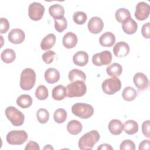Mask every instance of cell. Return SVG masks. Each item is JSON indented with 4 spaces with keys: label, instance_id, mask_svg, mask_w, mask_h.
Listing matches in <instances>:
<instances>
[{
    "label": "cell",
    "instance_id": "1",
    "mask_svg": "<svg viewBox=\"0 0 150 150\" xmlns=\"http://www.w3.org/2000/svg\"><path fill=\"white\" fill-rule=\"evenodd\" d=\"M100 134L96 130H92L84 134L79 141V147L81 150L92 149L94 145L99 141Z\"/></svg>",
    "mask_w": 150,
    "mask_h": 150
},
{
    "label": "cell",
    "instance_id": "2",
    "mask_svg": "<svg viewBox=\"0 0 150 150\" xmlns=\"http://www.w3.org/2000/svg\"><path fill=\"white\" fill-rule=\"evenodd\" d=\"M36 73L30 68H26L22 70L21 74L19 85L23 90H30L35 84Z\"/></svg>",
    "mask_w": 150,
    "mask_h": 150
},
{
    "label": "cell",
    "instance_id": "3",
    "mask_svg": "<svg viewBox=\"0 0 150 150\" xmlns=\"http://www.w3.org/2000/svg\"><path fill=\"white\" fill-rule=\"evenodd\" d=\"M87 91L84 81H75L69 84L66 87V96L68 97H79L83 96Z\"/></svg>",
    "mask_w": 150,
    "mask_h": 150
},
{
    "label": "cell",
    "instance_id": "4",
    "mask_svg": "<svg viewBox=\"0 0 150 150\" xmlns=\"http://www.w3.org/2000/svg\"><path fill=\"white\" fill-rule=\"evenodd\" d=\"M94 108L90 104L77 103L71 107L72 113L82 119H87L94 114Z\"/></svg>",
    "mask_w": 150,
    "mask_h": 150
},
{
    "label": "cell",
    "instance_id": "5",
    "mask_svg": "<svg viewBox=\"0 0 150 150\" xmlns=\"http://www.w3.org/2000/svg\"><path fill=\"white\" fill-rule=\"evenodd\" d=\"M5 112L6 117L13 125L21 126L23 124L25 116L23 114L16 108L9 106L5 109Z\"/></svg>",
    "mask_w": 150,
    "mask_h": 150
},
{
    "label": "cell",
    "instance_id": "6",
    "mask_svg": "<svg viewBox=\"0 0 150 150\" xmlns=\"http://www.w3.org/2000/svg\"><path fill=\"white\" fill-rule=\"evenodd\" d=\"M102 90L107 94H114L120 91L121 87V83L120 80L117 77H112L111 78L105 79L102 83Z\"/></svg>",
    "mask_w": 150,
    "mask_h": 150
},
{
    "label": "cell",
    "instance_id": "7",
    "mask_svg": "<svg viewBox=\"0 0 150 150\" xmlns=\"http://www.w3.org/2000/svg\"><path fill=\"white\" fill-rule=\"evenodd\" d=\"M27 139L28 134L23 130H12L6 137V141L10 145H22Z\"/></svg>",
    "mask_w": 150,
    "mask_h": 150
},
{
    "label": "cell",
    "instance_id": "8",
    "mask_svg": "<svg viewBox=\"0 0 150 150\" xmlns=\"http://www.w3.org/2000/svg\"><path fill=\"white\" fill-rule=\"evenodd\" d=\"M45 12L44 6L39 2H33L29 5L28 9V15L29 18L35 21L42 19Z\"/></svg>",
    "mask_w": 150,
    "mask_h": 150
},
{
    "label": "cell",
    "instance_id": "9",
    "mask_svg": "<svg viewBox=\"0 0 150 150\" xmlns=\"http://www.w3.org/2000/svg\"><path fill=\"white\" fill-rule=\"evenodd\" d=\"M112 60V54L108 50L96 53L92 57L93 63L97 66L109 64Z\"/></svg>",
    "mask_w": 150,
    "mask_h": 150
},
{
    "label": "cell",
    "instance_id": "10",
    "mask_svg": "<svg viewBox=\"0 0 150 150\" xmlns=\"http://www.w3.org/2000/svg\"><path fill=\"white\" fill-rule=\"evenodd\" d=\"M150 6L145 2H139L136 5L135 17L139 21H144L149 15Z\"/></svg>",
    "mask_w": 150,
    "mask_h": 150
},
{
    "label": "cell",
    "instance_id": "11",
    "mask_svg": "<svg viewBox=\"0 0 150 150\" xmlns=\"http://www.w3.org/2000/svg\"><path fill=\"white\" fill-rule=\"evenodd\" d=\"M87 27L91 33L97 34L102 31L104 27V23L100 17L94 16L89 20Z\"/></svg>",
    "mask_w": 150,
    "mask_h": 150
},
{
    "label": "cell",
    "instance_id": "12",
    "mask_svg": "<svg viewBox=\"0 0 150 150\" xmlns=\"http://www.w3.org/2000/svg\"><path fill=\"white\" fill-rule=\"evenodd\" d=\"M9 41L13 44H20L22 43L25 38L24 32L20 29H13L8 33Z\"/></svg>",
    "mask_w": 150,
    "mask_h": 150
},
{
    "label": "cell",
    "instance_id": "13",
    "mask_svg": "<svg viewBox=\"0 0 150 150\" xmlns=\"http://www.w3.org/2000/svg\"><path fill=\"white\" fill-rule=\"evenodd\" d=\"M129 46L125 42H117L113 47V53L118 57H124L128 54Z\"/></svg>",
    "mask_w": 150,
    "mask_h": 150
},
{
    "label": "cell",
    "instance_id": "14",
    "mask_svg": "<svg viewBox=\"0 0 150 150\" xmlns=\"http://www.w3.org/2000/svg\"><path fill=\"white\" fill-rule=\"evenodd\" d=\"M133 81L135 86L139 90H144L147 88L149 85V81L147 77L144 73L141 72L137 73L134 75Z\"/></svg>",
    "mask_w": 150,
    "mask_h": 150
},
{
    "label": "cell",
    "instance_id": "15",
    "mask_svg": "<svg viewBox=\"0 0 150 150\" xmlns=\"http://www.w3.org/2000/svg\"><path fill=\"white\" fill-rule=\"evenodd\" d=\"M62 42L63 46L66 48H73L77 43V35L71 32H68L64 35L62 39Z\"/></svg>",
    "mask_w": 150,
    "mask_h": 150
},
{
    "label": "cell",
    "instance_id": "16",
    "mask_svg": "<svg viewBox=\"0 0 150 150\" xmlns=\"http://www.w3.org/2000/svg\"><path fill=\"white\" fill-rule=\"evenodd\" d=\"M115 42V36L111 32H105L99 38L100 44L103 47H111Z\"/></svg>",
    "mask_w": 150,
    "mask_h": 150
},
{
    "label": "cell",
    "instance_id": "17",
    "mask_svg": "<svg viewBox=\"0 0 150 150\" xmlns=\"http://www.w3.org/2000/svg\"><path fill=\"white\" fill-rule=\"evenodd\" d=\"M73 63L80 67L86 66L88 61V55L84 51H79L76 52L73 57Z\"/></svg>",
    "mask_w": 150,
    "mask_h": 150
},
{
    "label": "cell",
    "instance_id": "18",
    "mask_svg": "<svg viewBox=\"0 0 150 150\" xmlns=\"http://www.w3.org/2000/svg\"><path fill=\"white\" fill-rule=\"evenodd\" d=\"M122 28L125 33L132 35L137 31L138 24L131 17H130L122 23Z\"/></svg>",
    "mask_w": 150,
    "mask_h": 150
},
{
    "label": "cell",
    "instance_id": "19",
    "mask_svg": "<svg viewBox=\"0 0 150 150\" xmlns=\"http://www.w3.org/2000/svg\"><path fill=\"white\" fill-rule=\"evenodd\" d=\"M45 79L48 83H55L60 79V73L54 68H49L45 73Z\"/></svg>",
    "mask_w": 150,
    "mask_h": 150
},
{
    "label": "cell",
    "instance_id": "20",
    "mask_svg": "<svg viewBox=\"0 0 150 150\" xmlns=\"http://www.w3.org/2000/svg\"><path fill=\"white\" fill-rule=\"evenodd\" d=\"M108 129L112 135H120L122 132L123 124L119 120H111L108 124Z\"/></svg>",
    "mask_w": 150,
    "mask_h": 150
},
{
    "label": "cell",
    "instance_id": "21",
    "mask_svg": "<svg viewBox=\"0 0 150 150\" xmlns=\"http://www.w3.org/2000/svg\"><path fill=\"white\" fill-rule=\"evenodd\" d=\"M56 36L53 33H49L43 38L41 43L40 47L43 50H46L51 49L54 45L56 42Z\"/></svg>",
    "mask_w": 150,
    "mask_h": 150
},
{
    "label": "cell",
    "instance_id": "22",
    "mask_svg": "<svg viewBox=\"0 0 150 150\" xmlns=\"http://www.w3.org/2000/svg\"><path fill=\"white\" fill-rule=\"evenodd\" d=\"M69 79L70 81L73 82L75 81H85L86 79V74L81 70L77 69H73L69 73Z\"/></svg>",
    "mask_w": 150,
    "mask_h": 150
},
{
    "label": "cell",
    "instance_id": "23",
    "mask_svg": "<svg viewBox=\"0 0 150 150\" xmlns=\"http://www.w3.org/2000/svg\"><path fill=\"white\" fill-rule=\"evenodd\" d=\"M83 126L80 122L73 120L69 121L67 125V131L72 135H77L82 131Z\"/></svg>",
    "mask_w": 150,
    "mask_h": 150
},
{
    "label": "cell",
    "instance_id": "24",
    "mask_svg": "<svg viewBox=\"0 0 150 150\" xmlns=\"http://www.w3.org/2000/svg\"><path fill=\"white\" fill-rule=\"evenodd\" d=\"M123 129L125 132L128 135H133L138 131V123L132 120L126 121L123 124Z\"/></svg>",
    "mask_w": 150,
    "mask_h": 150
},
{
    "label": "cell",
    "instance_id": "25",
    "mask_svg": "<svg viewBox=\"0 0 150 150\" xmlns=\"http://www.w3.org/2000/svg\"><path fill=\"white\" fill-rule=\"evenodd\" d=\"M49 12L54 19H57L64 16V9L63 6L60 4H53L49 7Z\"/></svg>",
    "mask_w": 150,
    "mask_h": 150
},
{
    "label": "cell",
    "instance_id": "26",
    "mask_svg": "<svg viewBox=\"0 0 150 150\" xmlns=\"http://www.w3.org/2000/svg\"><path fill=\"white\" fill-rule=\"evenodd\" d=\"M122 71V67L120 64L113 63L106 68V72L111 77L120 76Z\"/></svg>",
    "mask_w": 150,
    "mask_h": 150
},
{
    "label": "cell",
    "instance_id": "27",
    "mask_svg": "<svg viewBox=\"0 0 150 150\" xmlns=\"http://www.w3.org/2000/svg\"><path fill=\"white\" fill-rule=\"evenodd\" d=\"M52 97L55 100H62L66 97V87L62 85L54 87L52 92Z\"/></svg>",
    "mask_w": 150,
    "mask_h": 150
},
{
    "label": "cell",
    "instance_id": "28",
    "mask_svg": "<svg viewBox=\"0 0 150 150\" xmlns=\"http://www.w3.org/2000/svg\"><path fill=\"white\" fill-rule=\"evenodd\" d=\"M1 58L5 63H11L15 60L16 54L13 49H6L2 52Z\"/></svg>",
    "mask_w": 150,
    "mask_h": 150
},
{
    "label": "cell",
    "instance_id": "29",
    "mask_svg": "<svg viewBox=\"0 0 150 150\" xmlns=\"http://www.w3.org/2000/svg\"><path fill=\"white\" fill-rule=\"evenodd\" d=\"M16 104L22 108H27L32 104V98L28 94H22L16 100Z\"/></svg>",
    "mask_w": 150,
    "mask_h": 150
},
{
    "label": "cell",
    "instance_id": "30",
    "mask_svg": "<svg viewBox=\"0 0 150 150\" xmlns=\"http://www.w3.org/2000/svg\"><path fill=\"white\" fill-rule=\"evenodd\" d=\"M122 96L125 101H133L137 96V91L136 90L131 86H127L124 88L122 93Z\"/></svg>",
    "mask_w": 150,
    "mask_h": 150
},
{
    "label": "cell",
    "instance_id": "31",
    "mask_svg": "<svg viewBox=\"0 0 150 150\" xmlns=\"http://www.w3.org/2000/svg\"><path fill=\"white\" fill-rule=\"evenodd\" d=\"M115 16L118 22L122 23L131 17V13L127 9L121 8L116 11Z\"/></svg>",
    "mask_w": 150,
    "mask_h": 150
},
{
    "label": "cell",
    "instance_id": "32",
    "mask_svg": "<svg viewBox=\"0 0 150 150\" xmlns=\"http://www.w3.org/2000/svg\"><path fill=\"white\" fill-rule=\"evenodd\" d=\"M67 112L63 108L57 109L53 114V118L55 122L61 124L64 122L67 118Z\"/></svg>",
    "mask_w": 150,
    "mask_h": 150
},
{
    "label": "cell",
    "instance_id": "33",
    "mask_svg": "<svg viewBox=\"0 0 150 150\" xmlns=\"http://www.w3.org/2000/svg\"><path fill=\"white\" fill-rule=\"evenodd\" d=\"M49 96V91L45 86H39L35 91V96L39 100H46Z\"/></svg>",
    "mask_w": 150,
    "mask_h": 150
},
{
    "label": "cell",
    "instance_id": "34",
    "mask_svg": "<svg viewBox=\"0 0 150 150\" xmlns=\"http://www.w3.org/2000/svg\"><path fill=\"white\" fill-rule=\"evenodd\" d=\"M55 29L59 32H62L67 26V22L64 16L54 19Z\"/></svg>",
    "mask_w": 150,
    "mask_h": 150
},
{
    "label": "cell",
    "instance_id": "35",
    "mask_svg": "<svg viewBox=\"0 0 150 150\" xmlns=\"http://www.w3.org/2000/svg\"><path fill=\"white\" fill-rule=\"evenodd\" d=\"M36 117L40 123L45 124L49 119V112L45 108H40L36 112Z\"/></svg>",
    "mask_w": 150,
    "mask_h": 150
},
{
    "label": "cell",
    "instance_id": "36",
    "mask_svg": "<svg viewBox=\"0 0 150 150\" xmlns=\"http://www.w3.org/2000/svg\"><path fill=\"white\" fill-rule=\"evenodd\" d=\"M87 19V15L85 12L82 11H77L74 13L73 15V21L77 25L84 24Z\"/></svg>",
    "mask_w": 150,
    "mask_h": 150
},
{
    "label": "cell",
    "instance_id": "37",
    "mask_svg": "<svg viewBox=\"0 0 150 150\" xmlns=\"http://www.w3.org/2000/svg\"><path fill=\"white\" fill-rule=\"evenodd\" d=\"M120 150H135V145L134 142L130 139H125L120 144Z\"/></svg>",
    "mask_w": 150,
    "mask_h": 150
},
{
    "label": "cell",
    "instance_id": "38",
    "mask_svg": "<svg viewBox=\"0 0 150 150\" xmlns=\"http://www.w3.org/2000/svg\"><path fill=\"white\" fill-rule=\"evenodd\" d=\"M56 56V53L52 50H49L45 52L42 55V59L46 64L51 63Z\"/></svg>",
    "mask_w": 150,
    "mask_h": 150
},
{
    "label": "cell",
    "instance_id": "39",
    "mask_svg": "<svg viewBox=\"0 0 150 150\" xmlns=\"http://www.w3.org/2000/svg\"><path fill=\"white\" fill-rule=\"evenodd\" d=\"M9 28V23L7 19L1 18L0 19V33L1 34L6 33Z\"/></svg>",
    "mask_w": 150,
    "mask_h": 150
},
{
    "label": "cell",
    "instance_id": "40",
    "mask_svg": "<svg viewBox=\"0 0 150 150\" xmlns=\"http://www.w3.org/2000/svg\"><path fill=\"white\" fill-rule=\"evenodd\" d=\"M149 120H146L143 122L142 125V131L143 134L147 138H150L149 135Z\"/></svg>",
    "mask_w": 150,
    "mask_h": 150
},
{
    "label": "cell",
    "instance_id": "41",
    "mask_svg": "<svg viewBox=\"0 0 150 150\" xmlns=\"http://www.w3.org/2000/svg\"><path fill=\"white\" fill-rule=\"evenodd\" d=\"M141 33L142 36L146 38L149 39L150 38V32H149V22H147L143 25L141 29Z\"/></svg>",
    "mask_w": 150,
    "mask_h": 150
},
{
    "label": "cell",
    "instance_id": "42",
    "mask_svg": "<svg viewBox=\"0 0 150 150\" xmlns=\"http://www.w3.org/2000/svg\"><path fill=\"white\" fill-rule=\"evenodd\" d=\"M25 150H39L40 147L39 144L33 141H30L26 145L25 148Z\"/></svg>",
    "mask_w": 150,
    "mask_h": 150
},
{
    "label": "cell",
    "instance_id": "43",
    "mask_svg": "<svg viewBox=\"0 0 150 150\" xmlns=\"http://www.w3.org/2000/svg\"><path fill=\"white\" fill-rule=\"evenodd\" d=\"M139 149H149V139H144L143 140L139 145Z\"/></svg>",
    "mask_w": 150,
    "mask_h": 150
},
{
    "label": "cell",
    "instance_id": "44",
    "mask_svg": "<svg viewBox=\"0 0 150 150\" xmlns=\"http://www.w3.org/2000/svg\"><path fill=\"white\" fill-rule=\"evenodd\" d=\"M98 150H113V148L108 144H101L98 148Z\"/></svg>",
    "mask_w": 150,
    "mask_h": 150
},
{
    "label": "cell",
    "instance_id": "45",
    "mask_svg": "<svg viewBox=\"0 0 150 150\" xmlns=\"http://www.w3.org/2000/svg\"><path fill=\"white\" fill-rule=\"evenodd\" d=\"M43 149H54V148L50 145H46L43 148Z\"/></svg>",
    "mask_w": 150,
    "mask_h": 150
}]
</instances>
